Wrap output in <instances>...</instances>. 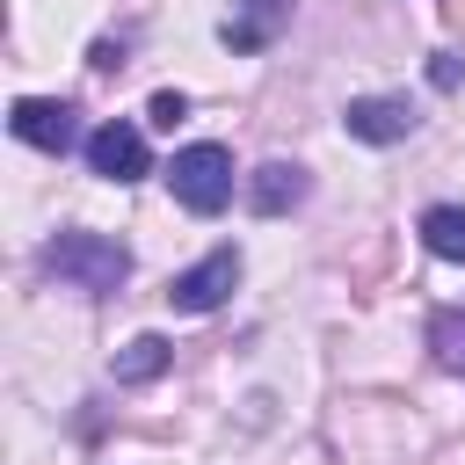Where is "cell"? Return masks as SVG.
Returning a JSON list of instances; mask_svg holds the SVG:
<instances>
[{
    "label": "cell",
    "mask_w": 465,
    "mask_h": 465,
    "mask_svg": "<svg viewBox=\"0 0 465 465\" xmlns=\"http://www.w3.org/2000/svg\"><path fill=\"white\" fill-rule=\"evenodd\" d=\"M421 240H429V254L465 262V203H436V211H421Z\"/></svg>",
    "instance_id": "30bf717a"
},
{
    "label": "cell",
    "mask_w": 465,
    "mask_h": 465,
    "mask_svg": "<svg viewBox=\"0 0 465 465\" xmlns=\"http://www.w3.org/2000/svg\"><path fill=\"white\" fill-rule=\"evenodd\" d=\"M429 349H436V363H443V371H458V378H465V305H443V312L429 320Z\"/></svg>",
    "instance_id": "8fae6325"
},
{
    "label": "cell",
    "mask_w": 465,
    "mask_h": 465,
    "mask_svg": "<svg viewBox=\"0 0 465 465\" xmlns=\"http://www.w3.org/2000/svg\"><path fill=\"white\" fill-rule=\"evenodd\" d=\"M458 73H465L458 51H436V58H429V80H436V87H458Z\"/></svg>",
    "instance_id": "4fadbf2b"
},
{
    "label": "cell",
    "mask_w": 465,
    "mask_h": 465,
    "mask_svg": "<svg viewBox=\"0 0 465 465\" xmlns=\"http://www.w3.org/2000/svg\"><path fill=\"white\" fill-rule=\"evenodd\" d=\"M87 167L102 174V182H138L145 167H153V153H145V131L138 124H124V116H109L102 131H87Z\"/></svg>",
    "instance_id": "5b68a950"
},
{
    "label": "cell",
    "mask_w": 465,
    "mask_h": 465,
    "mask_svg": "<svg viewBox=\"0 0 465 465\" xmlns=\"http://www.w3.org/2000/svg\"><path fill=\"white\" fill-rule=\"evenodd\" d=\"M167 363H174V341H167V334H131L109 371H116V385H153Z\"/></svg>",
    "instance_id": "9c48e42d"
},
{
    "label": "cell",
    "mask_w": 465,
    "mask_h": 465,
    "mask_svg": "<svg viewBox=\"0 0 465 465\" xmlns=\"http://www.w3.org/2000/svg\"><path fill=\"white\" fill-rule=\"evenodd\" d=\"M283 22H291V0H247V7L218 29V36H225V51H262Z\"/></svg>",
    "instance_id": "ba28073f"
},
{
    "label": "cell",
    "mask_w": 465,
    "mask_h": 465,
    "mask_svg": "<svg viewBox=\"0 0 465 465\" xmlns=\"http://www.w3.org/2000/svg\"><path fill=\"white\" fill-rule=\"evenodd\" d=\"M44 269L65 283V291H87V298H109L124 276H131V247L116 232H58L44 247Z\"/></svg>",
    "instance_id": "6da1fadb"
},
{
    "label": "cell",
    "mask_w": 465,
    "mask_h": 465,
    "mask_svg": "<svg viewBox=\"0 0 465 465\" xmlns=\"http://www.w3.org/2000/svg\"><path fill=\"white\" fill-rule=\"evenodd\" d=\"M291 203H305V167L262 160V167L247 174V211H254V218H283Z\"/></svg>",
    "instance_id": "52a82bcc"
},
{
    "label": "cell",
    "mask_w": 465,
    "mask_h": 465,
    "mask_svg": "<svg viewBox=\"0 0 465 465\" xmlns=\"http://www.w3.org/2000/svg\"><path fill=\"white\" fill-rule=\"evenodd\" d=\"M341 124H349V138H363V145H400V138L414 131V102H407V94H356V102L341 109Z\"/></svg>",
    "instance_id": "8992f818"
},
{
    "label": "cell",
    "mask_w": 465,
    "mask_h": 465,
    "mask_svg": "<svg viewBox=\"0 0 465 465\" xmlns=\"http://www.w3.org/2000/svg\"><path fill=\"white\" fill-rule=\"evenodd\" d=\"M145 116H153V124H160V131H174V124H182V116H189V102H182V94H174V87H160V94H153V109H145Z\"/></svg>",
    "instance_id": "7c38bea8"
},
{
    "label": "cell",
    "mask_w": 465,
    "mask_h": 465,
    "mask_svg": "<svg viewBox=\"0 0 465 465\" xmlns=\"http://www.w3.org/2000/svg\"><path fill=\"white\" fill-rule=\"evenodd\" d=\"M167 189H174V203H182V211H196V218L225 211V203H232V153H225V145H211V138L182 145V153L167 160Z\"/></svg>",
    "instance_id": "7a4b0ae2"
},
{
    "label": "cell",
    "mask_w": 465,
    "mask_h": 465,
    "mask_svg": "<svg viewBox=\"0 0 465 465\" xmlns=\"http://www.w3.org/2000/svg\"><path fill=\"white\" fill-rule=\"evenodd\" d=\"M232 283H240V247H211L196 269H182V276L167 283V305H174V312H218V305L232 298Z\"/></svg>",
    "instance_id": "277c9868"
},
{
    "label": "cell",
    "mask_w": 465,
    "mask_h": 465,
    "mask_svg": "<svg viewBox=\"0 0 465 465\" xmlns=\"http://www.w3.org/2000/svg\"><path fill=\"white\" fill-rule=\"evenodd\" d=\"M7 131H15L22 145H36V153H73V145H87V138H80V109H73V102H44V94H22V102L7 109Z\"/></svg>",
    "instance_id": "3957f363"
}]
</instances>
